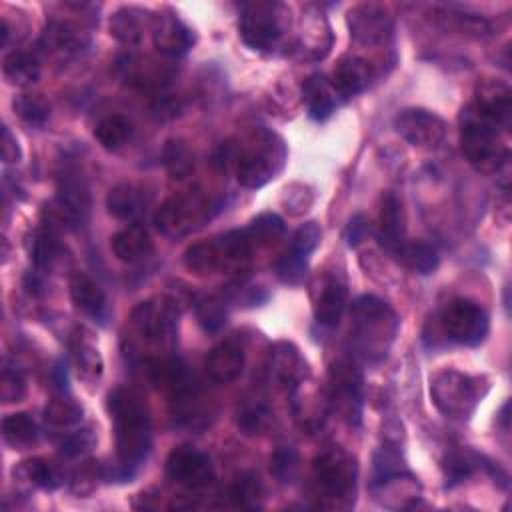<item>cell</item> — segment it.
Returning a JSON list of instances; mask_svg holds the SVG:
<instances>
[{
  "instance_id": "cell-1",
  "label": "cell",
  "mask_w": 512,
  "mask_h": 512,
  "mask_svg": "<svg viewBox=\"0 0 512 512\" xmlns=\"http://www.w3.org/2000/svg\"><path fill=\"white\" fill-rule=\"evenodd\" d=\"M108 410L114 422L116 460L112 478L130 480L152 448V422L144 398L126 386H118L108 396Z\"/></svg>"
},
{
  "instance_id": "cell-2",
  "label": "cell",
  "mask_w": 512,
  "mask_h": 512,
  "mask_svg": "<svg viewBox=\"0 0 512 512\" xmlns=\"http://www.w3.org/2000/svg\"><path fill=\"white\" fill-rule=\"evenodd\" d=\"M400 328V320L392 306L378 296L364 294L350 308V342L354 352L368 360H382Z\"/></svg>"
},
{
  "instance_id": "cell-3",
  "label": "cell",
  "mask_w": 512,
  "mask_h": 512,
  "mask_svg": "<svg viewBox=\"0 0 512 512\" xmlns=\"http://www.w3.org/2000/svg\"><path fill=\"white\" fill-rule=\"evenodd\" d=\"M222 150L234 164L236 180L244 188H262L274 180L288 158L284 140L264 128H256L240 146H224Z\"/></svg>"
},
{
  "instance_id": "cell-4",
  "label": "cell",
  "mask_w": 512,
  "mask_h": 512,
  "mask_svg": "<svg viewBox=\"0 0 512 512\" xmlns=\"http://www.w3.org/2000/svg\"><path fill=\"white\" fill-rule=\"evenodd\" d=\"M358 462L356 458L340 448H324L312 464V496L318 508L326 510H348L356 500Z\"/></svg>"
},
{
  "instance_id": "cell-5",
  "label": "cell",
  "mask_w": 512,
  "mask_h": 512,
  "mask_svg": "<svg viewBox=\"0 0 512 512\" xmlns=\"http://www.w3.org/2000/svg\"><path fill=\"white\" fill-rule=\"evenodd\" d=\"M500 128L482 116L472 104L460 114V144L468 162L482 174L500 172L510 158L508 146L500 138Z\"/></svg>"
},
{
  "instance_id": "cell-6",
  "label": "cell",
  "mask_w": 512,
  "mask_h": 512,
  "mask_svg": "<svg viewBox=\"0 0 512 512\" xmlns=\"http://www.w3.org/2000/svg\"><path fill=\"white\" fill-rule=\"evenodd\" d=\"M254 250L256 248L246 228L228 230L224 234L190 244L184 252V266L192 274L206 276L220 270L240 268L250 260Z\"/></svg>"
},
{
  "instance_id": "cell-7",
  "label": "cell",
  "mask_w": 512,
  "mask_h": 512,
  "mask_svg": "<svg viewBox=\"0 0 512 512\" xmlns=\"http://www.w3.org/2000/svg\"><path fill=\"white\" fill-rule=\"evenodd\" d=\"M220 210V202L200 188L178 192L170 196L154 214L158 232L166 238H182L208 224V220Z\"/></svg>"
},
{
  "instance_id": "cell-8",
  "label": "cell",
  "mask_w": 512,
  "mask_h": 512,
  "mask_svg": "<svg viewBox=\"0 0 512 512\" xmlns=\"http://www.w3.org/2000/svg\"><path fill=\"white\" fill-rule=\"evenodd\" d=\"M290 8L276 0H256L242 6L238 30L244 44L258 52H272L278 48L286 32L290 30L292 18Z\"/></svg>"
},
{
  "instance_id": "cell-9",
  "label": "cell",
  "mask_w": 512,
  "mask_h": 512,
  "mask_svg": "<svg viewBox=\"0 0 512 512\" xmlns=\"http://www.w3.org/2000/svg\"><path fill=\"white\" fill-rule=\"evenodd\" d=\"M482 378L464 374L454 368L440 370L430 380V396L434 406L450 418H468L486 394Z\"/></svg>"
},
{
  "instance_id": "cell-10",
  "label": "cell",
  "mask_w": 512,
  "mask_h": 512,
  "mask_svg": "<svg viewBox=\"0 0 512 512\" xmlns=\"http://www.w3.org/2000/svg\"><path fill=\"white\" fill-rule=\"evenodd\" d=\"M438 332L454 344L478 346L486 340L490 330V320L484 308L476 302L458 298L448 302L438 314Z\"/></svg>"
},
{
  "instance_id": "cell-11",
  "label": "cell",
  "mask_w": 512,
  "mask_h": 512,
  "mask_svg": "<svg viewBox=\"0 0 512 512\" xmlns=\"http://www.w3.org/2000/svg\"><path fill=\"white\" fill-rule=\"evenodd\" d=\"M328 404L348 424H360L364 404V378L360 368L348 360H336L328 370Z\"/></svg>"
},
{
  "instance_id": "cell-12",
  "label": "cell",
  "mask_w": 512,
  "mask_h": 512,
  "mask_svg": "<svg viewBox=\"0 0 512 512\" xmlns=\"http://www.w3.org/2000/svg\"><path fill=\"white\" fill-rule=\"evenodd\" d=\"M130 324L144 342L160 348H172L176 342L178 312L172 300L150 298L132 310Z\"/></svg>"
},
{
  "instance_id": "cell-13",
  "label": "cell",
  "mask_w": 512,
  "mask_h": 512,
  "mask_svg": "<svg viewBox=\"0 0 512 512\" xmlns=\"http://www.w3.org/2000/svg\"><path fill=\"white\" fill-rule=\"evenodd\" d=\"M166 476L178 486L200 490L214 480V466L206 452L190 444H180L166 458Z\"/></svg>"
},
{
  "instance_id": "cell-14",
  "label": "cell",
  "mask_w": 512,
  "mask_h": 512,
  "mask_svg": "<svg viewBox=\"0 0 512 512\" xmlns=\"http://www.w3.org/2000/svg\"><path fill=\"white\" fill-rule=\"evenodd\" d=\"M312 310L322 326H336L348 304V284L340 272H320L312 280Z\"/></svg>"
},
{
  "instance_id": "cell-15",
  "label": "cell",
  "mask_w": 512,
  "mask_h": 512,
  "mask_svg": "<svg viewBox=\"0 0 512 512\" xmlns=\"http://www.w3.org/2000/svg\"><path fill=\"white\" fill-rule=\"evenodd\" d=\"M394 130L416 148H436L446 136V122L426 108H404L394 116Z\"/></svg>"
},
{
  "instance_id": "cell-16",
  "label": "cell",
  "mask_w": 512,
  "mask_h": 512,
  "mask_svg": "<svg viewBox=\"0 0 512 512\" xmlns=\"http://www.w3.org/2000/svg\"><path fill=\"white\" fill-rule=\"evenodd\" d=\"M348 28L356 42L366 46H378L388 42L394 30V22L386 6L366 2L348 12Z\"/></svg>"
},
{
  "instance_id": "cell-17",
  "label": "cell",
  "mask_w": 512,
  "mask_h": 512,
  "mask_svg": "<svg viewBox=\"0 0 512 512\" xmlns=\"http://www.w3.org/2000/svg\"><path fill=\"white\" fill-rule=\"evenodd\" d=\"M294 48L300 58L316 62L322 60L332 48V30L320 10L308 8L302 16L300 30L296 32Z\"/></svg>"
},
{
  "instance_id": "cell-18",
  "label": "cell",
  "mask_w": 512,
  "mask_h": 512,
  "mask_svg": "<svg viewBox=\"0 0 512 512\" xmlns=\"http://www.w3.org/2000/svg\"><path fill=\"white\" fill-rule=\"evenodd\" d=\"M54 202L68 216L72 228L82 226L90 214V192L78 170L66 168L58 176V192Z\"/></svg>"
},
{
  "instance_id": "cell-19",
  "label": "cell",
  "mask_w": 512,
  "mask_h": 512,
  "mask_svg": "<svg viewBox=\"0 0 512 512\" xmlns=\"http://www.w3.org/2000/svg\"><path fill=\"white\" fill-rule=\"evenodd\" d=\"M472 106L492 120L500 130H508L512 118V92L506 82L484 78L478 82Z\"/></svg>"
},
{
  "instance_id": "cell-20",
  "label": "cell",
  "mask_w": 512,
  "mask_h": 512,
  "mask_svg": "<svg viewBox=\"0 0 512 512\" xmlns=\"http://www.w3.org/2000/svg\"><path fill=\"white\" fill-rule=\"evenodd\" d=\"M40 44L60 58H74L90 46V34L76 22L54 18L48 22Z\"/></svg>"
},
{
  "instance_id": "cell-21",
  "label": "cell",
  "mask_w": 512,
  "mask_h": 512,
  "mask_svg": "<svg viewBox=\"0 0 512 512\" xmlns=\"http://www.w3.org/2000/svg\"><path fill=\"white\" fill-rule=\"evenodd\" d=\"M152 42L162 56L178 58L190 52V48L196 42V34L176 14H164V16H158L152 28Z\"/></svg>"
},
{
  "instance_id": "cell-22",
  "label": "cell",
  "mask_w": 512,
  "mask_h": 512,
  "mask_svg": "<svg viewBox=\"0 0 512 512\" xmlns=\"http://www.w3.org/2000/svg\"><path fill=\"white\" fill-rule=\"evenodd\" d=\"M152 202V192L136 182H120L106 194L108 212L126 222H136L142 218Z\"/></svg>"
},
{
  "instance_id": "cell-23",
  "label": "cell",
  "mask_w": 512,
  "mask_h": 512,
  "mask_svg": "<svg viewBox=\"0 0 512 512\" xmlns=\"http://www.w3.org/2000/svg\"><path fill=\"white\" fill-rule=\"evenodd\" d=\"M268 374L274 382L292 390L306 378V360L292 342L280 340L270 348Z\"/></svg>"
},
{
  "instance_id": "cell-24",
  "label": "cell",
  "mask_w": 512,
  "mask_h": 512,
  "mask_svg": "<svg viewBox=\"0 0 512 512\" xmlns=\"http://www.w3.org/2000/svg\"><path fill=\"white\" fill-rule=\"evenodd\" d=\"M70 298L86 316L94 318L100 324H106L110 318V306L104 290L94 278L86 272H74L70 276Z\"/></svg>"
},
{
  "instance_id": "cell-25",
  "label": "cell",
  "mask_w": 512,
  "mask_h": 512,
  "mask_svg": "<svg viewBox=\"0 0 512 512\" xmlns=\"http://www.w3.org/2000/svg\"><path fill=\"white\" fill-rule=\"evenodd\" d=\"M370 80H372L370 62L362 56L348 54V56H342L340 62L336 64L330 82L336 88L338 96L352 98L364 92L370 86Z\"/></svg>"
},
{
  "instance_id": "cell-26",
  "label": "cell",
  "mask_w": 512,
  "mask_h": 512,
  "mask_svg": "<svg viewBox=\"0 0 512 512\" xmlns=\"http://www.w3.org/2000/svg\"><path fill=\"white\" fill-rule=\"evenodd\" d=\"M70 356H72V364L76 368V374L84 382L94 384L96 380H100L102 370H104V360H102L98 344L94 342V338L88 330L78 328L72 334V338H70Z\"/></svg>"
},
{
  "instance_id": "cell-27",
  "label": "cell",
  "mask_w": 512,
  "mask_h": 512,
  "mask_svg": "<svg viewBox=\"0 0 512 512\" xmlns=\"http://www.w3.org/2000/svg\"><path fill=\"white\" fill-rule=\"evenodd\" d=\"M244 370V350L234 340L216 344L206 356V372L218 384L234 382Z\"/></svg>"
},
{
  "instance_id": "cell-28",
  "label": "cell",
  "mask_w": 512,
  "mask_h": 512,
  "mask_svg": "<svg viewBox=\"0 0 512 512\" xmlns=\"http://www.w3.org/2000/svg\"><path fill=\"white\" fill-rule=\"evenodd\" d=\"M290 394H292L294 414H296V420L300 422V426L308 428V430L322 426V422L326 418L324 414L330 410L328 396H324L318 388L310 386L306 382V378L296 388H292Z\"/></svg>"
},
{
  "instance_id": "cell-29",
  "label": "cell",
  "mask_w": 512,
  "mask_h": 512,
  "mask_svg": "<svg viewBox=\"0 0 512 512\" xmlns=\"http://www.w3.org/2000/svg\"><path fill=\"white\" fill-rule=\"evenodd\" d=\"M404 232H406V226H404L402 202L396 194L388 192L382 198L380 216H378V232H376L378 244L392 254L406 240Z\"/></svg>"
},
{
  "instance_id": "cell-30",
  "label": "cell",
  "mask_w": 512,
  "mask_h": 512,
  "mask_svg": "<svg viewBox=\"0 0 512 512\" xmlns=\"http://www.w3.org/2000/svg\"><path fill=\"white\" fill-rule=\"evenodd\" d=\"M338 92L332 82L320 74H312L302 84V102L312 120H326L338 106Z\"/></svg>"
},
{
  "instance_id": "cell-31",
  "label": "cell",
  "mask_w": 512,
  "mask_h": 512,
  "mask_svg": "<svg viewBox=\"0 0 512 512\" xmlns=\"http://www.w3.org/2000/svg\"><path fill=\"white\" fill-rule=\"evenodd\" d=\"M110 246H112L114 256L120 262H126V264L142 262L154 250V244H152V238H150L148 230L144 226H140V224H130L124 230L116 232L112 236Z\"/></svg>"
},
{
  "instance_id": "cell-32",
  "label": "cell",
  "mask_w": 512,
  "mask_h": 512,
  "mask_svg": "<svg viewBox=\"0 0 512 512\" xmlns=\"http://www.w3.org/2000/svg\"><path fill=\"white\" fill-rule=\"evenodd\" d=\"M152 14L140 6H122L110 16V34L126 44L134 46L142 40L144 30L152 22Z\"/></svg>"
},
{
  "instance_id": "cell-33",
  "label": "cell",
  "mask_w": 512,
  "mask_h": 512,
  "mask_svg": "<svg viewBox=\"0 0 512 512\" xmlns=\"http://www.w3.org/2000/svg\"><path fill=\"white\" fill-rule=\"evenodd\" d=\"M14 478L42 490H56L64 484V474L60 466L48 458H30L20 462L14 468Z\"/></svg>"
},
{
  "instance_id": "cell-34",
  "label": "cell",
  "mask_w": 512,
  "mask_h": 512,
  "mask_svg": "<svg viewBox=\"0 0 512 512\" xmlns=\"http://www.w3.org/2000/svg\"><path fill=\"white\" fill-rule=\"evenodd\" d=\"M272 408L262 396H246L236 408V424L246 436L262 434L272 424Z\"/></svg>"
},
{
  "instance_id": "cell-35",
  "label": "cell",
  "mask_w": 512,
  "mask_h": 512,
  "mask_svg": "<svg viewBox=\"0 0 512 512\" xmlns=\"http://www.w3.org/2000/svg\"><path fill=\"white\" fill-rule=\"evenodd\" d=\"M392 256L410 272L416 274H432L438 264H440V256L438 252L426 244V242H408L404 240L394 252Z\"/></svg>"
},
{
  "instance_id": "cell-36",
  "label": "cell",
  "mask_w": 512,
  "mask_h": 512,
  "mask_svg": "<svg viewBox=\"0 0 512 512\" xmlns=\"http://www.w3.org/2000/svg\"><path fill=\"white\" fill-rule=\"evenodd\" d=\"M2 74L14 86H32L40 78V62L30 52L12 50L4 56Z\"/></svg>"
},
{
  "instance_id": "cell-37",
  "label": "cell",
  "mask_w": 512,
  "mask_h": 512,
  "mask_svg": "<svg viewBox=\"0 0 512 512\" xmlns=\"http://www.w3.org/2000/svg\"><path fill=\"white\" fill-rule=\"evenodd\" d=\"M2 438L14 450H26L38 440V426L26 412L8 414L2 420Z\"/></svg>"
},
{
  "instance_id": "cell-38",
  "label": "cell",
  "mask_w": 512,
  "mask_h": 512,
  "mask_svg": "<svg viewBox=\"0 0 512 512\" xmlns=\"http://www.w3.org/2000/svg\"><path fill=\"white\" fill-rule=\"evenodd\" d=\"M230 506L234 508H246V510H254L262 506V496H264V488L262 482L256 474L252 472H244L240 474L228 488L226 492Z\"/></svg>"
},
{
  "instance_id": "cell-39",
  "label": "cell",
  "mask_w": 512,
  "mask_h": 512,
  "mask_svg": "<svg viewBox=\"0 0 512 512\" xmlns=\"http://www.w3.org/2000/svg\"><path fill=\"white\" fill-rule=\"evenodd\" d=\"M84 408L72 396L60 392L44 408V420L54 428H70L82 420Z\"/></svg>"
},
{
  "instance_id": "cell-40",
  "label": "cell",
  "mask_w": 512,
  "mask_h": 512,
  "mask_svg": "<svg viewBox=\"0 0 512 512\" xmlns=\"http://www.w3.org/2000/svg\"><path fill=\"white\" fill-rule=\"evenodd\" d=\"M60 254V242H58V232L40 226L32 240H30V260L38 270L52 268V264L58 260Z\"/></svg>"
},
{
  "instance_id": "cell-41",
  "label": "cell",
  "mask_w": 512,
  "mask_h": 512,
  "mask_svg": "<svg viewBox=\"0 0 512 512\" xmlns=\"http://www.w3.org/2000/svg\"><path fill=\"white\" fill-rule=\"evenodd\" d=\"M132 134L130 122L120 114H110L102 118L94 128V138L100 142L106 150H118L122 148Z\"/></svg>"
},
{
  "instance_id": "cell-42",
  "label": "cell",
  "mask_w": 512,
  "mask_h": 512,
  "mask_svg": "<svg viewBox=\"0 0 512 512\" xmlns=\"http://www.w3.org/2000/svg\"><path fill=\"white\" fill-rule=\"evenodd\" d=\"M246 232H248L254 248H266V246L276 244L284 236L286 228H284V220L278 214L264 212V214L256 216L246 226Z\"/></svg>"
},
{
  "instance_id": "cell-43",
  "label": "cell",
  "mask_w": 512,
  "mask_h": 512,
  "mask_svg": "<svg viewBox=\"0 0 512 512\" xmlns=\"http://www.w3.org/2000/svg\"><path fill=\"white\" fill-rule=\"evenodd\" d=\"M196 310V318L200 322V326L206 332H218L224 328L226 320H228V308L224 298L216 296V294H206L200 296L194 304Z\"/></svg>"
},
{
  "instance_id": "cell-44",
  "label": "cell",
  "mask_w": 512,
  "mask_h": 512,
  "mask_svg": "<svg viewBox=\"0 0 512 512\" xmlns=\"http://www.w3.org/2000/svg\"><path fill=\"white\" fill-rule=\"evenodd\" d=\"M164 166L172 178L184 180L194 168L190 148L182 140H170L164 146Z\"/></svg>"
},
{
  "instance_id": "cell-45",
  "label": "cell",
  "mask_w": 512,
  "mask_h": 512,
  "mask_svg": "<svg viewBox=\"0 0 512 512\" xmlns=\"http://www.w3.org/2000/svg\"><path fill=\"white\" fill-rule=\"evenodd\" d=\"M14 112L28 124L42 126L50 118V106L40 94H20L12 102Z\"/></svg>"
},
{
  "instance_id": "cell-46",
  "label": "cell",
  "mask_w": 512,
  "mask_h": 512,
  "mask_svg": "<svg viewBox=\"0 0 512 512\" xmlns=\"http://www.w3.org/2000/svg\"><path fill=\"white\" fill-rule=\"evenodd\" d=\"M308 260L310 258H304L292 250H286L278 262H276V274L278 278L284 282V284H290V286H298L304 282L306 274H308Z\"/></svg>"
},
{
  "instance_id": "cell-47",
  "label": "cell",
  "mask_w": 512,
  "mask_h": 512,
  "mask_svg": "<svg viewBox=\"0 0 512 512\" xmlns=\"http://www.w3.org/2000/svg\"><path fill=\"white\" fill-rule=\"evenodd\" d=\"M298 452L292 446H278L270 458V472L282 484H288L298 474Z\"/></svg>"
},
{
  "instance_id": "cell-48",
  "label": "cell",
  "mask_w": 512,
  "mask_h": 512,
  "mask_svg": "<svg viewBox=\"0 0 512 512\" xmlns=\"http://www.w3.org/2000/svg\"><path fill=\"white\" fill-rule=\"evenodd\" d=\"M320 240H322V228L318 222L310 220L296 228V232L290 238L288 250L304 256V258H310V254L320 246Z\"/></svg>"
},
{
  "instance_id": "cell-49",
  "label": "cell",
  "mask_w": 512,
  "mask_h": 512,
  "mask_svg": "<svg viewBox=\"0 0 512 512\" xmlns=\"http://www.w3.org/2000/svg\"><path fill=\"white\" fill-rule=\"evenodd\" d=\"M26 396V380L18 370L4 366L0 376V400L4 404L22 402Z\"/></svg>"
},
{
  "instance_id": "cell-50",
  "label": "cell",
  "mask_w": 512,
  "mask_h": 512,
  "mask_svg": "<svg viewBox=\"0 0 512 512\" xmlns=\"http://www.w3.org/2000/svg\"><path fill=\"white\" fill-rule=\"evenodd\" d=\"M96 444V434L92 428H80L70 432L62 442H60V452L68 458L80 456L88 450H92Z\"/></svg>"
},
{
  "instance_id": "cell-51",
  "label": "cell",
  "mask_w": 512,
  "mask_h": 512,
  "mask_svg": "<svg viewBox=\"0 0 512 512\" xmlns=\"http://www.w3.org/2000/svg\"><path fill=\"white\" fill-rule=\"evenodd\" d=\"M478 462V458L466 454V452H456V454H450L448 456V462H446V478H448V484H458L462 482L464 478H468L474 470V464Z\"/></svg>"
},
{
  "instance_id": "cell-52",
  "label": "cell",
  "mask_w": 512,
  "mask_h": 512,
  "mask_svg": "<svg viewBox=\"0 0 512 512\" xmlns=\"http://www.w3.org/2000/svg\"><path fill=\"white\" fill-rule=\"evenodd\" d=\"M98 462H86L82 464L74 476H72V482H70V488L76 496H86L90 494L94 488H96V482H98Z\"/></svg>"
},
{
  "instance_id": "cell-53",
  "label": "cell",
  "mask_w": 512,
  "mask_h": 512,
  "mask_svg": "<svg viewBox=\"0 0 512 512\" xmlns=\"http://www.w3.org/2000/svg\"><path fill=\"white\" fill-rule=\"evenodd\" d=\"M368 232H370L368 220L362 214H356V216L350 218V222H348V226L344 230V238H346L348 246H356V244H360L366 238Z\"/></svg>"
},
{
  "instance_id": "cell-54",
  "label": "cell",
  "mask_w": 512,
  "mask_h": 512,
  "mask_svg": "<svg viewBox=\"0 0 512 512\" xmlns=\"http://www.w3.org/2000/svg\"><path fill=\"white\" fill-rule=\"evenodd\" d=\"M2 160L6 164H16L22 160V150L16 136L10 132L8 126L2 128Z\"/></svg>"
},
{
  "instance_id": "cell-55",
  "label": "cell",
  "mask_w": 512,
  "mask_h": 512,
  "mask_svg": "<svg viewBox=\"0 0 512 512\" xmlns=\"http://www.w3.org/2000/svg\"><path fill=\"white\" fill-rule=\"evenodd\" d=\"M52 380H54V386H56L60 392H66V390H68V374H66V366L56 364V366H54V370H52Z\"/></svg>"
}]
</instances>
